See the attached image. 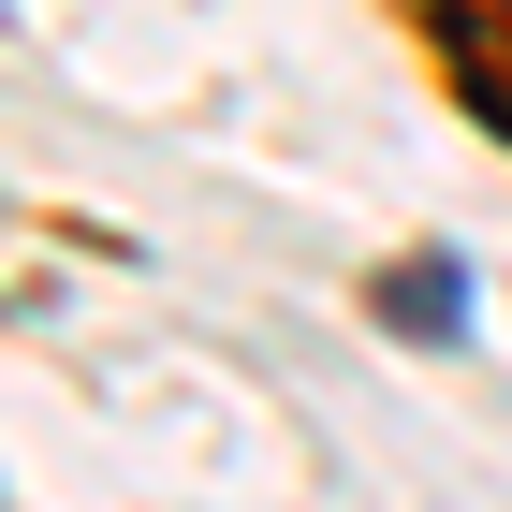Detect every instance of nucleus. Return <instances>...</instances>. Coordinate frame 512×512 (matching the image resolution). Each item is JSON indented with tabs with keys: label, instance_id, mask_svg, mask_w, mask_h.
<instances>
[{
	"label": "nucleus",
	"instance_id": "obj_1",
	"mask_svg": "<svg viewBox=\"0 0 512 512\" xmlns=\"http://www.w3.org/2000/svg\"><path fill=\"white\" fill-rule=\"evenodd\" d=\"M439 44H454L469 118H483V132H512V30H498V15H439Z\"/></svg>",
	"mask_w": 512,
	"mask_h": 512
},
{
	"label": "nucleus",
	"instance_id": "obj_2",
	"mask_svg": "<svg viewBox=\"0 0 512 512\" xmlns=\"http://www.w3.org/2000/svg\"><path fill=\"white\" fill-rule=\"evenodd\" d=\"M395 322H425V337H439V322H454V264H425V278H395Z\"/></svg>",
	"mask_w": 512,
	"mask_h": 512
}]
</instances>
